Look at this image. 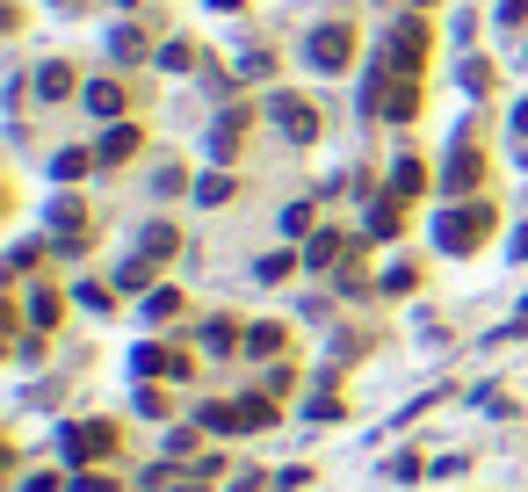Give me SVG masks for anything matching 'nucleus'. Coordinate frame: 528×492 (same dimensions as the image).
<instances>
[{"label":"nucleus","mask_w":528,"mask_h":492,"mask_svg":"<svg viewBox=\"0 0 528 492\" xmlns=\"http://www.w3.org/2000/svg\"><path fill=\"white\" fill-rule=\"evenodd\" d=\"M268 420H275L268 398H246V406H239V427H246V435H254V427H268Z\"/></svg>","instance_id":"obj_11"},{"label":"nucleus","mask_w":528,"mask_h":492,"mask_svg":"<svg viewBox=\"0 0 528 492\" xmlns=\"http://www.w3.org/2000/svg\"><path fill=\"white\" fill-rule=\"evenodd\" d=\"M37 87H44V102L73 95V66H44V73H37Z\"/></svg>","instance_id":"obj_9"},{"label":"nucleus","mask_w":528,"mask_h":492,"mask_svg":"<svg viewBox=\"0 0 528 492\" xmlns=\"http://www.w3.org/2000/svg\"><path fill=\"white\" fill-rule=\"evenodd\" d=\"M275 123H283V131H290L297 145H312V138H319V109H312V102H290V95H275Z\"/></svg>","instance_id":"obj_3"},{"label":"nucleus","mask_w":528,"mask_h":492,"mask_svg":"<svg viewBox=\"0 0 528 492\" xmlns=\"http://www.w3.org/2000/svg\"><path fill=\"white\" fill-rule=\"evenodd\" d=\"M95 449H109V427H80V435H73V456H95Z\"/></svg>","instance_id":"obj_12"},{"label":"nucleus","mask_w":528,"mask_h":492,"mask_svg":"<svg viewBox=\"0 0 528 492\" xmlns=\"http://www.w3.org/2000/svg\"><path fill=\"white\" fill-rule=\"evenodd\" d=\"M87 109H95V116H116V109H123V87H116V80H95V87H87Z\"/></svg>","instance_id":"obj_7"},{"label":"nucleus","mask_w":528,"mask_h":492,"mask_svg":"<svg viewBox=\"0 0 528 492\" xmlns=\"http://www.w3.org/2000/svg\"><path fill=\"white\" fill-rule=\"evenodd\" d=\"M210 8H239V0H210Z\"/></svg>","instance_id":"obj_18"},{"label":"nucleus","mask_w":528,"mask_h":492,"mask_svg":"<svg viewBox=\"0 0 528 492\" xmlns=\"http://www.w3.org/2000/svg\"><path fill=\"white\" fill-rule=\"evenodd\" d=\"M239 123H246L239 109H232L225 123H217V138H210V152H217V160H232V145H239Z\"/></svg>","instance_id":"obj_10"},{"label":"nucleus","mask_w":528,"mask_h":492,"mask_svg":"<svg viewBox=\"0 0 528 492\" xmlns=\"http://www.w3.org/2000/svg\"><path fill=\"white\" fill-rule=\"evenodd\" d=\"M514 131H528V102H521V109H514Z\"/></svg>","instance_id":"obj_17"},{"label":"nucleus","mask_w":528,"mask_h":492,"mask_svg":"<svg viewBox=\"0 0 528 492\" xmlns=\"http://www.w3.org/2000/svg\"><path fill=\"white\" fill-rule=\"evenodd\" d=\"M246 348H254V355H275V348H283V333H275V326H254V341H246Z\"/></svg>","instance_id":"obj_16"},{"label":"nucleus","mask_w":528,"mask_h":492,"mask_svg":"<svg viewBox=\"0 0 528 492\" xmlns=\"http://www.w3.org/2000/svg\"><path fill=\"white\" fill-rule=\"evenodd\" d=\"M131 152H138V131H131V123H116V131H102V145H95V160H131Z\"/></svg>","instance_id":"obj_6"},{"label":"nucleus","mask_w":528,"mask_h":492,"mask_svg":"<svg viewBox=\"0 0 528 492\" xmlns=\"http://www.w3.org/2000/svg\"><path fill=\"white\" fill-rule=\"evenodd\" d=\"M420 181H427V167H420V160H398V167H391V196H413Z\"/></svg>","instance_id":"obj_8"},{"label":"nucleus","mask_w":528,"mask_h":492,"mask_svg":"<svg viewBox=\"0 0 528 492\" xmlns=\"http://www.w3.org/2000/svg\"><path fill=\"white\" fill-rule=\"evenodd\" d=\"M145 312H152V319H174V312H181V297H174V290H152V297H145Z\"/></svg>","instance_id":"obj_13"},{"label":"nucleus","mask_w":528,"mask_h":492,"mask_svg":"<svg viewBox=\"0 0 528 492\" xmlns=\"http://www.w3.org/2000/svg\"><path fill=\"white\" fill-rule=\"evenodd\" d=\"M51 174H58V181H73V174H87V152H58V160H51Z\"/></svg>","instance_id":"obj_14"},{"label":"nucleus","mask_w":528,"mask_h":492,"mask_svg":"<svg viewBox=\"0 0 528 492\" xmlns=\"http://www.w3.org/2000/svg\"><path fill=\"white\" fill-rule=\"evenodd\" d=\"M225 196H232V181H225V174H210L203 189H196V203H225Z\"/></svg>","instance_id":"obj_15"},{"label":"nucleus","mask_w":528,"mask_h":492,"mask_svg":"<svg viewBox=\"0 0 528 492\" xmlns=\"http://www.w3.org/2000/svg\"><path fill=\"white\" fill-rule=\"evenodd\" d=\"M485 225H492V210H485V203H471V210H449V218L434 225V239H442L449 254H471V246L485 239Z\"/></svg>","instance_id":"obj_2"},{"label":"nucleus","mask_w":528,"mask_h":492,"mask_svg":"<svg viewBox=\"0 0 528 492\" xmlns=\"http://www.w3.org/2000/svg\"><path fill=\"white\" fill-rule=\"evenodd\" d=\"M478 174H485V160H478L471 145H456V152H449V167H442V189L463 196V189H478Z\"/></svg>","instance_id":"obj_4"},{"label":"nucleus","mask_w":528,"mask_h":492,"mask_svg":"<svg viewBox=\"0 0 528 492\" xmlns=\"http://www.w3.org/2000/svg\"><path fill=\"white\" fill-rule=\"evenodd\" d=\"M304 58H312L319 73H340L355 58V29L348 22H326V29H312V44H304Z\"/></svg>","instance_id":"obj_1"},{"label":"nucleus","mask_w":528,"mask_h":492,"mask_svg":"<svg viewBox=\"0 0 528 492\" xmlns=\"http://www.w3.org/2000/svg\"><path fill=\"white\" fill-rule=\"evenodd\" d=\"M420 58H427V29H420V22H398V29H391V66L413 73Z\"/></svg>","instance_id":"obj_5"}]
</instances>
